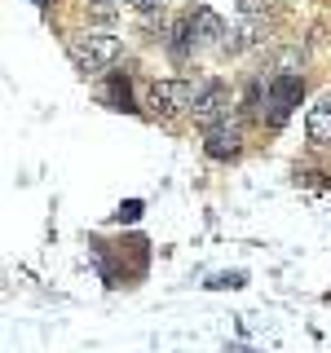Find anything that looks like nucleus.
Listing matches in <instances>:
<instances>
[{
  "label": "nucleus",
  "mask_w": 331,
  "mask_h": 353,
  "mask_svg": "<svg viewBox=\"0 0 331 353\" xmlns=\"http://www.w3.org/2000/svg\"><path fill=\"white\" fill-rule=\"evenodd\" d=\"M194 97H199V80H154L146 88V106H150V115H159V119H172V115H181V110H190L194 106Z\"/></svg>",
  "instance_id": "2"
},
{
  "label": "nucleus",
  "mask_w": 331,
  "mask_h": 353,
  "mask_svg": "<svg viewBox=\"0 0 331 353\" xmlns=\"http://www.w3.org/2000/svg\"><path fill=\"white\" fill-rule=\"evenodd\" d=\"M190 22H194V36H199V44H217L221 49V40H225V18L217 14V9H208V5H199L194 14H190Z\"/></svg>",
  "instance_id": "7"
},
{
  "label": "nucleus",
  "mask_w": 331,
  "mask_h": 353,
  "mask_svg": "<svg viewBox=\"0 0 331 353\" xmlns=\"http://www.w3.org/2000/svg\"><path fill=\"white\" fill-rule=\"evenodd\" d=\"M137 216H141V199H128V203L115 212V221H137Z\"/></svg>",
  "instance_id": "14"
},
{
  "label": "nucleus",
  "mask_w": 331,
  "mask_h": 353,
  "mask_svg": "<svg viewBox=\"0 0 331 353\" xmlns=\"http://www.w3.org/2000/svg\"><path fill=\"white\" fill-rule=\"evenodd\" d=\"M305 137L314 146H331V93H323L305 115Z\"/></svg>",
  "instance_id": "6"
},
{
  "label": "nucleus",
  "mask_w": 331,
  "mask_h": 353,
  "mask_svg": "<svg viewBox=\"0 0 331 353\" xmlns=\"http://www.w3.org/2000/svg\"><path fill=\"white\" fill-rule=\"evenodd\" d=\"M239 141L243 137H239V128L230 124V119H225V124H217V128H203V150L212 154V159H234Z\"/></svg>",
  "instance_id": "5"
},
{
  "label": "nucleus",
  "mask_w": 331,
  "mask_h": 353,
  "mask_svg": "<svg viewBox=\"0 0 331 353\" xmlns=\"http://www.w3.org/2000/svg\"><path fill=\"white\" fill-rule=\"evenodd\" d=\"M119 9V0H88V14L93 18H110Z\"/></svg>",
  "instance_id": "13"
},
{
  "label": "nucleus",
  "mask_w": 331,
  "mask_h": 353,
  "mask_svg": "<svg viewBox=\"0 0 331 353\" xmlns=\"http://www.w3.org/2000/svg\"><path fill=\"white\" fill-rule=\"evenodd\" d=\"M265 106H270V124L279 128L301 106V75H274V80H265Z\"/></svg>",
  "instance_id": "4"
},
{
  "label": "nucleus",
  "mask_w": 331,
  "mask_h": 353,
  "mask_svg": "<svg viewBox=\"0 0 331 353\" xmlns=\"http://www.w3.org/2000/svg\"><path fill=\"white\" fill-rule=\"evenodd\" d=\"M119 53H124V40L110 36V31H84V36L71 40V62L80 75H102Z\"/></svg>",
  "instance_id": "1"
},
{
  "label": "nucleus",
  "mask_w": 331,
  "mask_h": 353,
  "mask_svg": "<svg viewBox=\"0 0 331 353\" xmlns=\"http://www.w3.org/2000/svg\"><path fill=\"white\" fill-rule=\"evenodd\" d=\"M261 36H257V18H243L234 22V27L225 31V40H221V53H243V49H252Z\"/></svg>",
  "instance_id": "8"
},
{
  "label": "nucleus",
  "mask_w": 331,
  "mask_h": 353,
  "mask_svg": "<svg viewBox=\"0 0 331 353\" xmlns=\"http://www.w3.org/2000/svg\"><path fill=\"white\" fill-rule=\"evenodd\" d=\"M248 279L243 274H217V279H208V287H243Z\"/></svg>",
  "instance_id": "15"
},
{
  "label": "nucleus",
  "mask_w": 331,
  "mask_h": 353,
  "mask_svg": "<svg viewBox=\"0 0 331 353\" xmlns=\"http://www.w3.org/2000/svg\"><path fill=\"white\" fill-rule=\"evenodd\" d=\"M239 14L243 18H265V14H274V0H239Z\"/></svg>",
  "instance_id": "11"
},
{
  "label": "nucleus",
  "mask_w": 331,
  "mask_h": 353,
  "mask_svg": "<svg viewBox=\"0 0 331 353\" xmlns=\"http://www.w3.org/2000/svg\"><path fill=\"white\" fill-rule=\"evenodd\" d=\"M124 5L132 9V14H141V18H154V14H163L168 0H124Z\"/></svg>",
  "instance_id": "12"
},
{
  "label": "nucleus",
  "mask_w": 331,
  "mask_h": 353,
  "mask_svg": "<svg viewBox=\"0 0 331 353\" xmlns=\"http://www.w3.org/2000/svg\"><path fill=\"white\" fill-rule=\"evenodd\" d=\"M190 115H194L199 128L225 124V119H230V93H225V84H221V80H199V97H194Z\"/></svg>",
  "instance_id": "3"
},
{
  "label": "nucleus",
  "mask_w": 331,
  "mask_h": 353,
  "mask_svg": "<svg viewBox=\"0 0 331 353\" xmlns=\"http://www.w3.org/2000/svg\"><path fill=\"white\" fill-rule=\"evenodd\" d=\"M168 49H172V58H190V53L199 49V36H194V22H190V18L177 22V31H172Z\"/></svg>",
  "instance_id": "9"
},
{
  "label": "nucleus",
  "mask_w": 331,
  "mask_h": 353,
  "mask_svg": "<svg viewBox=\"0 0 331 353\" xmlns=\"http://www.w3.org/2000/svg\"><path fill=\"white\" fill-rule=\"evenodd\" d=\"M106 102L115 106V110H132V102H128V80H110V88H106Z\"/></svg>",
  "instance_id": "10"
}]
</instances>
